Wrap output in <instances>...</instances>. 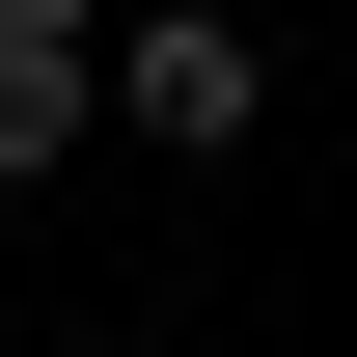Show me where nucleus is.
I'll return each mask as SVG.
<instances>
[{
	"label": "nucleus",
	"mask_w": 357,
	"mask_h": 357,
	"mask_svg": "<svg viewBox=\"0 0 357 357\" xmlns=\"http://www.w3.org/2000/svg\"><path fill=\"white\" fill-rule=\"evenodd\" d=\"M83 83H110V110H137V137H248V110H275V55H248V28H220V0H137V28H110V55H83Z\"/></svg>",
	"instance_id": "1"
},
{
	"label": "nucleus",
	"mask_w": 357,
	"mask_h": 357,
	"mask_svg": "<svg viewBox=\"0 0 357 357\" xmlns=\"http://www.w3.org/2000/svg\"><path fill=\"white\" fill-rule=\"evenodd\" d=\"M83 110H110L83 55H0V192H28V165H55V137H83Z\"/></svg>",
	"instance_id": "2"
},
{
	"label": "nucleus",
	"mask_w": 357,
	"mask_h": 357,
	"mask_svg": "<svg viewBox=\"0 0 357 357\" xmlns=\"http://www.w3.org/2000/svg\"><path fill=\"white\" fill-rule=\"evenodd\" d=\"M0 55H110V0H0Z\"/></svg>",
	"instance_id": "3"
},
{
	"label": "nucleus",
	"mask_w": 357,
	"mask_h": 357,
	"mask_svg": "<svg viewBox=\"0 0 357 357\" xmlns=\"http://www.w3.org/2000/svg\"><path fill=\"white\" fill-rule=\"evenodd\" d=\"M110 357H137V330H110Z\"/></svg>",
	"instance_id": "4"
}]
</instances>
